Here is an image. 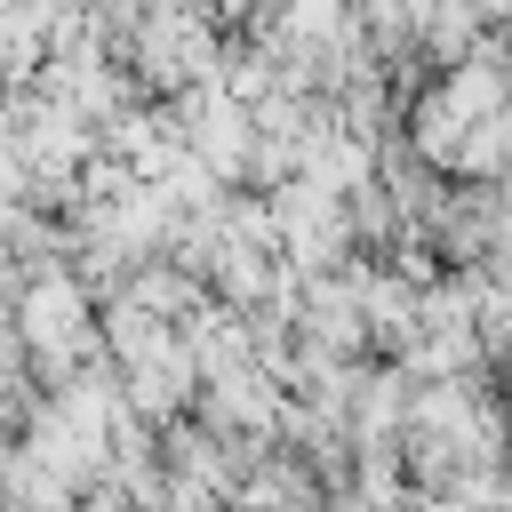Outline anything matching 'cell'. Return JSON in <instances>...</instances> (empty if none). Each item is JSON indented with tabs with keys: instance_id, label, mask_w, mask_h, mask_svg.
Wrapping results in <instances>:
<instances>
[{
	"instance_id": "1",
	"label": "cell",
	"mask_w": 512,
	"mask_h": 512,
	"mask_svg": "<svg viewBox=\"0 0 512 512\" xmlns=\"http://www.w3.org/2000/svg\"><path fill=\"white\" fill-rule=\"evenodd\" d=\"M136 64L160 80V88H208L216 80V32H208V16L192 8V0H144V16H136Z\"/></svg>"
},
{
	"instance_id": "2",
	"label": "cell",
	"mask_w": 512,
	"mask_h": 512,
	"mask_svg": "<svg viewBox=\"0 0 512 512\" xmlns=\"http://www.w3.org/2000/svg\"><path fill=\"white\" fill-rule=\"evenodd\" d=\"M16 328H24V344H32L48 368H64L72 352H88V288L64 280V272H40V280L16 296Z\"/></svg>"
},
{
	"instance_id": "3",
	"label": "cell",
	"mask_w": 512,
	"mask_h": 512,
	"mask_svg": "<svg viewBox=\"0 0 512 512\" xmlns=\"http://www.w3.org/2000/svg\"><path fill=\"white\" fill-rule=\"evenodd\" d=\"M24 456H32L40 472H56L64 488H80L88 472H104V432L48 400V408H40V424H32V448H24Z\"/></svg>"
},
{
	"instance_id": "4",
	"label": "cell",
	"mask_w": 512,
	"mask_h": 512,
	"mask_svg": "<svg viewBox=\"0 0 512 512\" xmlns=\"http://www.w3.org/2000/svg\"><path fill=\"white\" fill-rule=\"evenodd\" d=\"M280 384L248 360V368H232V376H208V416L224 424V432H272L280 424Z\"/></svg>"
},
{
	"instance_id": "5",
	"label": "cell",
	"mask_w": 512,
	"mask_h": 512,
	"mask_svg": "<svg viewBox=\"0 0 512 512\" xmlns=\"http://www.w3.org/2000/svg\"><path fill=\"white\" fill-rule=\"evenodd\" d=\"M40 56H48V32H40L32 0H8V8H0V80H8V88H24Z\"/></svg>"
},
{
	"instance_id": "6",
	"label": "cell",
	"mask_w": 512,
	"mask_h": 512,
	"mask_svg": "<svg viewBox=\"0 0 512 512\" xmlns=\"http://www.w3.org/2000/svg\"><path fill=\"white\" fill-rule=\"evenodd\" d=\"M128 304L136 312H192V272H176V264H144V272H128Z\"/></svg>"
},
{
	"instance_id": "7",
	"label": "cell",
	"mask_w": 512,
	"mask_h": 512,
	"mask_svg": "<svg viewBox=\"0 0 512 512\" xmlns=\"http://www.w3.org/2000/svg\"><path fill=\"white\" fill-rule=\"evenodd\" d=\"M8 496H16L24 512H72V488H64L56 472H40L32 456H16V464H8Z\"/></svg>"
},
{
	"instance_id": "8",
	"label": "cell",
	"mask_w": 512,
	"mask_h": 512,
	"mask_svg": "<svg viewBox=\"0 0 512 512\" xmlns=\"http://www.w3.org/2000/svg\"><path fill=\"white\" fill-rule=\"evenodd\" d=\"M488 256H504V272H512V216L496 208V232H488Z\"/></svg>"
}]
</instances>
